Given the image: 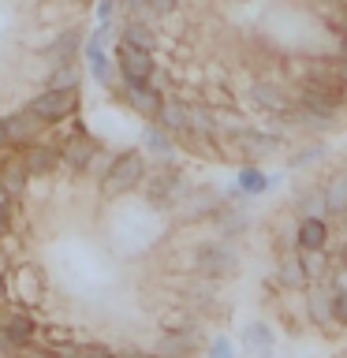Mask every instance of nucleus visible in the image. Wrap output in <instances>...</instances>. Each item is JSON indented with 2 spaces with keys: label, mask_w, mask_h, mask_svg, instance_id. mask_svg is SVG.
<instances>
[{
  "label": "nucleus",
  "mask_w": 347,
  "mask_h": 358,
  "mask_svg": "<svg viewBox=\"0 0 347 358\" xmlns=\"http://www.w3.org/2000/svg\"><path fill=\"white\" fill-rule=\"evenodd\" d=\"M4 332H8V340L22 351V347H30L34 336H38V321H34L30 313H11V317L4 321Z\"/></svg>",
  "instance_id": "27"
},
{
  "label": "nucleus",
  "mask_w": 347,
  "mask_h": 358,
  "mask_svg": "<svg viewBox=\"0 0 347 358\" xmlns=\"http://www.w3.org/2000/svg\"><path fill=\"white\" fill-rule=\"evenodd\" d=\"M4 123H8V138H11V145H22V150L38 142V138H41V131L49 127V123L38 120L30 108H22V112H15V116H8Z\"/></svg>",
  "instance_id": "16"
},
{
  "label": "nucleus",
  "mask_w": 347,
  "mask_h": 358,
  "mask_svg": "<svg viewBox=\"0 0 347 358\" xmlns=\"http://www.w3.org/2000/svg\"><path fill=\"white\" fill-rule=\"evenodd\" d=\"M22 161H27V172L30 179H49L60 172V164H64V153H60V145H49V142H34L22 150Z\"/></svg>",
  "instance_id": "12"
},
{
  "label": "nucleus",
  "mask_w": 347,
  "mask_h": 358,
  "mask_svg": "<svg viewBox=\"0 0 347 358\" xmlns=\"http://www.w3.org/2000/svg\"><path fill=\"white\" fill-rule=\"evenodd\" d=\"M116 67L123 75V83H153L157 75V64H153V52H142V49H131V45H116Z\"/></svg>",
  "instance_id": "10"
},
{
  "label": "nucleus",
  "mask_w": 347,
  "mask_h": 358,
  "mask_svg": "<svg viewBox=\"0 0 347 358\" xmlns=\"http://www.w3.org/2000/svg\"><path fill=\"white\" fill-rule=\"evenodd\" d=\"M206 358H235V347L228 336H213V343L206 347Z\"/></svg>",
  "instance_id": "32"
},
{
  "label": "nucleus",
  "mask_w": 347,
  "mask_h": 358,
  "mask_svg": "<svg viewBox=\"0 0 347 358\" xmlns=\"http://www.w3.org/2000/svg\"><path fill=\"white\" fill-rule=\"evenodd\" d=\"M325 157V142L318 138V142H310V145H302V150H295L288 157V168H310V164H318Z\"/></svg>",
  "instance_id": "31"
},
{
  "label": "nucleus",
  "mask_w": 347,
  "mask_h": 358,
  "mask_svg": "<svg viewBox=\"0 0 347 358\" xmlns=\"http://www.w3.org/2000/svg\"><path fill=\"white\" fill-rule=\"evenodd\" d=\"M150 8H153V19H164L179 8V0H150Z\"/></svg>",
  "instance_id": "37"
},
{
  "label": "nucleus",
  "mask_w": 347,
  "mask_h": 358,
  "mask_svg": "<svg viewBox=\"0 0 347 358\" xmlns=\"http://www.w3.org/2000/svg\"><path fill=\"white\" fill-rule=\"evenodd\" d=\"M11 217H15V198H11L8 190L0 187V235L8 231V224H11Z\"/></svg>",
  "instance_id": "33"
},
{
  "label": "nucleus",
  "mask_w": 347,
  "mask_h": 358,
  "mask_svg": "<svg viewBox=\"0 0 347 358\" xmlns=\"http://www.w3.org/2000/svg\"><path fill=\"white\" fill-rule=\"evenodd\" d=\"M239 265H243V250H239V243H232V239H201V243H194V250H190V273L201 276V280H213V284L235 276Z\"/></svg>",
  "instance_id": "1"
},
{
  "label": "nucleus",
  "mask_w": 347,
  "mask_h": 358,
  "mask_svg": "<svg viewBox=\"0 0 347 358\" xmlns=\"http://www.w3.org/2000/svg\"><path fill=\"white\" fill-rule=\"evenodd\" d=\"M280 183H284V176H280V172L269 176L257 164H243L239 176H235V187H239L246 198H262V194H269V190H276Z\"/></svg>",
  "instance_id": "17"
},
{
  "label": "nucleus",
  "mask_w": 347,
  "mask_h": 358,
  "mask_svg": "<svg viewBox=\"0 0 347 358\" xmlns=\"http://www.w3.org/2000/svg\"><path fill=\"white\" fill-rule=\"evenodd\" d=\"M250 105L269 112V116H291L295 112V90H288L276 78H254L250 83Z\"/></svg>",
  "instance_id": "7"
},
{
  "label": "nucleus",
  "mask_w": 347,
  "mask_h": 358,
  "mask_svg": "<svg viewBox=\"0 0 347 358\" xmlns=\"http://www.w3.org/2000/svg\"><path fill=\"white\" fill-rule=\"evenodd\" d=\"M142 190H146V201H150L153 209H176L179 201H183V194H187V183H183V172H179L176 164H157V168H150V176H146V183H142Z\"/></svg>",
  "instance_id": "3"
},
{
  "label": "nucleus",
  "mask_w": 347,
  "mask_h": 358,
  "mask_svg": "<svg viewBox=\"0 0 347 358\" xmlns=\"http://www.w3.org/2000/svg\"><path fill=\"white\" fill-rule=\"evenodd\" d=\"M78 358H116V351L105 343H78Z\"/></svg>",
  "instance_id": "34"
},
{
  "label": "nucleus",
  "mask_w": 347,
  "mask_h": 358,
  "mask_svg": "<svg viewBox=\"0 0 347 358\" xmlns=\"http://www.w3.org/2000/svg\"><path fill=\"white\" fill-rule=\"evenodd\" d=\"M112 161H116V153H101V150H97V157H94V164H90V176L105 179V176H108V168H112Z\"/></svg>",
  "instance_id": "35"
},
{
  "label": "nucleus",
  "mask_w": 347,
  "mask_h": 358,
  "mask_svg": "<svg viewBox=\"0 0 347 358\" xmlns=\"http://www.w3.org/2000/svg\"><path fill=\"white\" fill-rule=\"evenodd\" d=\"M38 120H45L52 127V123H60V120H67L71 112L78 108V90H45V94H38L27 105Z\"/></svg>",
  "instance_id": "8"
},
{
  "label": "nucleus",
  "mask_w": 347,
  "mask_h": 358,
  "mask_svg": "<svg viewBox=\"0 0 347 358\" xmlns=\"http://www.w3.org/2000/svg\"><path fill=\"white\" fill-rule=\"evenodd\" d=\"M146 176H150V168H146V157H142L139 150L116 153V161H112L108 176L101 179V190H105V198H123V194H134V190H142Z\"/></svg>",
  "instance_id": "2"
},
{
  "label": "nucleus",
  "mask_w": 347,
  "mask_h": 358,
  "mask_svg": "<svg viewBox=\"0 0 347 358\" xmlns=\"http://www.w3.org/2000/svg\"><path fill=\"white\" fill-rule=\"evenodd\" d=\"M112 11H116V0H101V4H97L101 22H112Z\"/></svg>",
  "instance_id": "38"
},
{
  "label": "nucleus",
  "mask_w": 347,
  "mask_h": 358,
  "mask_svg": "<svg viewBox=\"0 0 347 358\" xmlns=\"http://www.w3.org/2000/svg\"><path fill=\"white\" fill-rule=\"evenodd\" d=\"M8 302V280H4V268H0V306Z\"/></svg>",
  "instance_id": "43"
},
{
  "label": "nucleus",
  "mask_w": 347,
  "mask_h": 358,
  "mask_svg": "<svg viewBox=\"0 0 347 358\" xmlns=\"http://www.w3.org/2000/svg\"><path fill=\"white\" fill-rule=\"evenodd\" d=\"M299 262H302V268H306L310 284H321V280L329 276V268H332L329 250H299Z\"/></svg>",
  "instance_id": "28"
},
{
  "label": "nucleus",
  "mask_w": 347,
  "mask_h": 358,
  "mask_svg": "<svg viewBox=\"0 0 347 358\" xmlns=\"http://www.w3.org/2000/svg\"><path fill=\"white\" fill-rule=\"evenodd\" d=\"M0 150H11V138H8V123L0 120Z\"/></svg>",
  "instance_id": "40"
},
{
  "label": "nucleus",
  "mask_w": 347,
  "mask_h": 358,
  "mask_svg": "<svg viewBox=\"0 0 347 358\" xmlns=\"http://www.w3.org/2000/svg\"><path fill=\"white\" fill-rule=\"evenodd\" d=\"M332 299L336 291L325 284H310L306 287V299H302V317H306V324H313L321 336H336L340 332V324H336V313H332Z\"/></svg>",
  "instance_id": "6"
},
{
  "label": "nucleus",
  "mask_w": 347,
  "mask_h": 358,
  "mask_svg": "<svg viewBox=\"0 0 347 358\" xmlns=\"http://www.w3.org/2000/svg\"><path fill=\"white\" fill-rule=\"evenodd\" d=\"M201 347V329L198 324H187V329H161L153 343L157 358H190Z\"/></svg>",
  "instance_id": "9"
},
{
  "label": "nucleus",
  "mask_w": 347,
  "mask_h": 358,
  "mask_svg": "<svg viewBox=\"0 0 347 358\" xmlns=\"http://www.w3.org/2000/svg\"><path fill=\"white\" fill-rule=\"evenodd\" d=\"M336 52H340V56H344V60H347V30L340 34V38H336Z\"/></svg>",
  "instance_id": "42"
},
{
  "label": "nucleus",
  "mask_w": 347,
  "mask_h": 358,
  "mask_svg": "<svg viewBox=\"0 0 347 358\" xmlns=\"http://www.w3.org/2000/svg\"><path fill=\"white\" fill-rule=\"evenodd\" d=\"M269 358H273V355H269Z\"/></svg>",
  "instance_id": "46"
},
{
  "label": "nucleus",
  "mask_w": 347,
  "mask_h": 358,
  "mask_svg": "<svg viewBox=\"0 0 347 358\" xmlns=\"http://www.w3.org/2000/svg\"><path fill=\"white\" fill-rule=\"evenodd\" d=\"M19 358H56L52 351H41V347H22Z\"/></svg>",
  "instance_id": "39"
},
{
  "label": "nucleus",
  "mask_w": 347,
  "mask_h": 358,
  "mask_svg": "<svg viewBox=\"0 0 347 358\" xmlns=\"http://www.w3.org/2000/svg\"><path fill=\"white\" fill-rule=\"evenodd\" d=\"M116 358H157L153 351H123V355H116Z\"/></svg>",
  "instance_id": "41"
},
{
  "label": "nucleus",
  "mask_w": 347,
  "mask_h": 358,
  "mask_svg": "<svg viewBox=\"0 0 347 358\" xmlns=\"http://www.w3.org/2000/svg\"><path fill=\"white\" fill-rule=\"evenodd\" d=\"M344 224H347V220H344ZM344 243H347V231H344Z\"/></svg>",
  "instance_id": "45"
},
{
  "label": "nucleus",
  "mask_w": 347,
  "mask_h": 358,
  "mask_svg": "<svg viewBox=\"0 0 347 358\" xmlns=\"http://www.w3.org/2000/svg\"><path fill=\"white\" fill-rule=\"evenodd\" d=\"M332 313H336V324L347 329V291H340V295L332 299Z\"/></svg>",
  "instance_id": "36"
},
{
  "label": "nucleus",
  "mask_w": 347,
  "mask_h": 358,
  "mask_svg": "<svg viewBox=\"0 0 347 358\" xmlns=\"http://www.w3.org/2000/svg\"><path fill=\"white\" fill-rule=\"evenodd\" d=\"M78 49H83V34H78V30H64L60 38H56V41L49 45V64H52V67H60V64H75Z\"/></svg>",
  "instance_id": "25"
},
{
  "label": "nucleus",
  "mask_w": 347,
  "mask_h": 358,
  "mask_svg": "<svg viewBox=\"0 0 347 358\" xmlns=\"http://www.w3.org/2000/svg\"><path fill=\"white\" fill-rule=\"evenodd\" d=\"M78 78H83V75H78L75 64H60V67H52L45 90H78Z\"/></svg>",
  "instance_id": "30"
},
{
  "label": "nucleus",
  "mask_w": 347,
  "mask_h": 358,
  "mask_svg": "<svg viewBox=\"0 0 347 358\" xmlns=\"http://www.w3.org/2000/svg\"><path fill=\"white\" fill-rule=\"evenodd\" d=\"M157 127L168 131L172 138H187L190 134V105H183V101H164L161 116H157Z\"/></svg>",
  "instance_id": "21"
},
{
  "label": "nucleus",
  "mask_w": 347,
  "mask_h": 358,
  "mask_svg": "<svg viewBox=\"0 0 347 358\" xmlns=\"http://www.w3.org/2000/svg\"><path fill=\"white\" fill-rule=\"evenodd\" d=\"M273 280H276V287L280 291H306L310 287V276H306V268H302L299 262V250L295 254H280L276 257V268H273Z\"/></svg>",
  "instance_id": "15"
},
{
  "label": "nucleus",
  "mask_w": 347,
  "mask_h": 358,
  "mask_svg": "<svg viewBox=\"0 0 347 358\" xmlns=\"http://www.w3.org/2000/svg\"><path fill=\"white\" fill-rule=\"evenodd\" d=\"M291 213L302 220V217H325V183H306L299 187V194L291 198Z\"/></svg>",
  "instance_id": "23"
},
{
  "label": "nucleus",
  "mask_w": 347,
  "mask_h": 358,
  "mask_svg": "<svg viewBox=\"0 0 347 358\" xmlns=\"http://www.w3.org/2000/svg\"><path fill=\"white\" fill-rule=\"evenodd\" d=\"M332 224L329 217H302L295 224V250H329Z\"/></svg>",
  "instance_id": "13"
},
{
  "label": "nucleus",
  "mask_w": 347,
  "mask_h": 358,
  "mask_svg": "<svg viewBox=\"0 0 347 358\" xmlns=\"http://www.w3.org/2000/svg\"><path fill=\"white\" fill-rule=\"evenodd\" d=\"M239 340H243V351L246 355L269 358V355H273V347H276V332H273V324H265V321H250L239 332Z\"/></svg>",
  "instance_id": "19"
},
{
  "label": "nucleus",
  "mask_w": 347,
  "mask_h": 358,
  "mask_svg": "<svg viewBox=\"0 0 347 358\" xmlns=\"http://www.w3.org/2000/svg\"><path fill=\"white\" fill-rule=\"evenodd\" d=\"M123 101L139 112L142 120L157 123L161 116V105H164V90L153 86V83H123Z\"/></svg>",
  "instance_id": "11"
},
{
  "label": "nucleus",
  "mask_w": 347,
  "mask_h": 358,
  "mask_svg": "<svg viewBox=\"0 0 347 358\" xmlns=\"http://www.w3.org/2000/svg\"><path fill=\"white\" fill-rule=\"evenodd\" d=\"M220 206H224V194L217 187H209V183L190 187L183 194V201L176 206V220L179 224H206L220 213Z\"/></svg>",
  "instance_id": "4"
},
{
  "label": "nucleus",
  "mask_w": 347,
  "mask_h": 358,
  "mask_svg": "<svg viewBox=\"0 0 347 358\" xmlns=\"http://www.w3.org/2000/svg\"><path fill=\"white\" fill-rule=\"evenodd\" d=\"M213 224H217V239H239V235H246L250 231V213L246 209H239V206H232V201H224L220 206V213L213 217Z\"/></svg>",
  "instance_id": "18"
},
{
  "label": "nucleus",
  "mask_w": 347,
  "mask_h": 358,
  "mask_svg": "<svg viewBox=\"0 0 347 358\" xmlns=\"http://www.w3.org/2000/svg\"><path fill=\"white\" fill-rule=\"evenodd\" d=\"M86 60H90V75H94L101 86H112V60H108V52L101 49V45L86 41Z\"/></svg>",
  "instance_id": "29"
},
{
  "label": "nucleus",
  "mask_w": 347,
  "mask_h": 358,
  "mask_svg": "<svg viewBox=\"0 0 347 358\" xmlns=\"http://www.w3.org/2000/svg\"><path fill=\"white\" fill-rule=\"evenodd\" d=\"M325 217L347 220V168L325 179Z\"/></svg>",
  "instance_id": "20"
},
{
  "label": "nucleus",
  "mask_w": 347,
  "mask_h": 358,
  "mask_svg": "<svg viewBox=\"0 0 347 358\" xmlns=\"http://www.w3.org/2000/svg\"><path fill=\"white\" fill-rule=\"evenodd\" d=\"M142 150L150 153V157H157V164H172L176 138H172L168 131H161L157 123H150V127H146V134H142Z\"/></svg>",
  "instance_id": "24"
},
{
  "label": "nucleus",
  "mask_w": 347,
  "mask_h": 358,
  "mask_svg": "<svg viewBox=\"0 0 347 358\" xmlns=\"http://www.w3.org/2000/svg\"><path fill=\"white\" fill-rule=\"evenodd\" d=\"M27 183H30L27 161H22V157H4V161H0V187L19 201L22 194H27Z\"/></svg>",
  "instance_id": "22"
},
{
  "label": "nucleus",
  "mask_w": 347,
  "mask_h": 358,
  "mask_svg": "<svg viewBox=\"0 0 347 358\" xmlns=\"http://www.w3.org/2000/svg\"><path fill=\"white\" fill-rule=\"evenodd\" d=\"M224 142H232L235 150H239L246 161H262V157H273V153H284L288 150V134H280V131H257V127H239L232 134V138H224Z\"/></svg>",
  "instance_id": "5"
},
{
  "label": "nucleus",
  "mask_w": 347,
  "mask_h": 358,
  "mask_svg": "<svg viewBox=\"0 0 347 358\" xmlns=\"http://www.w3.org/2000/svg\"><path fill=\"white\" fill-rule=\"evenodd\" d=\"M123 45H131V49H142V52H153L157 49V34L150 22H139V19H127L123 22V34H120Z\"/></svg>",
  "instance_id": "26"
},
{
  "label": "nucleus",
  "mask_w": 347,
  "mask_h": 358,
  "mask_svg": "<svg viewBox=\"0 0 347 358\" xmlns=\"http://www.w3.org/2000/svg\"><path fill=\"white\" fill-rule=\"evenodd\" d=\"M60 153H64V164L83 176V172H90V164H94V157H97V142L90 138L86 131H75L67 142H60Z\"/></svg>",
  "instance_id": "14"
},
{
  "label": "nucleus",
  "mask_w": 347,
  "mask_h": 358,
  "mask_svg": "<svg viewBox=\"0 0 347 358\" xmlns=\"http://www.w3.org/2000/svg\"><path fill=\"white\" fill-rule=\"evenodd\" d=\"M344 30H347V8H344Z\"/></svg>",
  "instance_id": "44"
}]
</instances>
